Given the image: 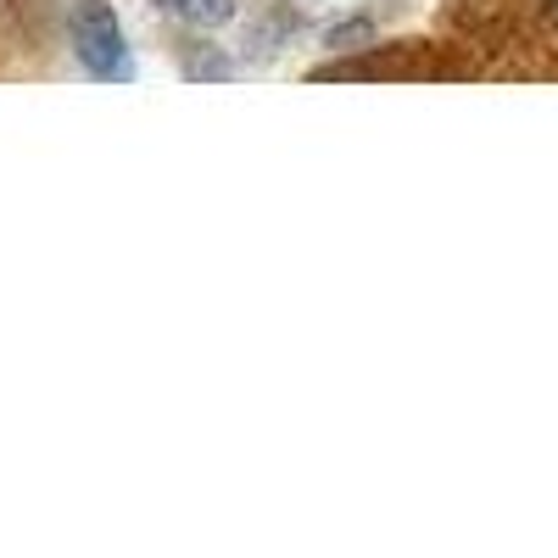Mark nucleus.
I'll return each mask as SVG.
<instances>
[{
    "label": "nucleus",
    "mask_w": 558,
    "mask_h": 558,
    "mask_svg": "<svg viewBox=\"0 0 558 558\" xmlns=\"http://www.w3.org/2000/svg\"><path fill=\"white\" fill-rule=\"evenodd\" d=\"M157 7L179 23H191V28H223L235 17V0H157Z\"/></svg>",
    "instance_id": "nucleus-2"
},
{
    "label": "nucleus",
    "mask_w": 558,
    "mask_h": 558,
    "mask_svg": "<svg viewBox=\"0 0 558 558\" xmlns=\"http://www.w3.org/2000/svg\"><path fill=\"white\" fill-rule=\"evenodd\" d=\"M73 51L78 62L107 78V84H123L134 78V62H129V39H123V23L107 0H78L73 7Z\"/></svg>",
    "instance_id": "nucleus-1"
},
{
    "label": "nucleus",
    "mask_w": 558,
    "mask_h": 558,
    "mask_svg": "<svg viewBox=\"0 0 558 558\" xmlns=\"http://www.w3.org/2000/svg\"><path fill=\"white\" fill-rule=\"evenodd\" d=\"M368 34H375V28H368V17H357V23H341V28H330V45H336V51H347V45H363Z\"/></svg>",
    "instance_id": "nucleus-3"
}]
</instances>
